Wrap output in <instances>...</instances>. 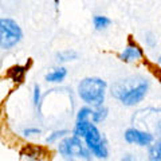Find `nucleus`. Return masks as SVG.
I'll use <instances>...</instances> for the list:
<instances>
[{
  "mask_svg": "<svg viewBox=\"0 0 161 161\" xmlns=\"http://www.w3.org/2000/svg\"><path fill=\"white\" fill-rule=\"evenodd\" d=\"M149 86L150 83L147 78L132 77V78L117 80L110 89V93L124 106L130 108L142 102V99L147 97L149 92Z\"/></svg>",
  "mask_w": 161,
  "mask_h": 161,
  "instance_id": "f257e3e1",
  "label": "nucleus"
},
{
  "mask_svg": "<svg viewBox=\"0 0 161 161\" xmlns=\"http://www.w3.org/2000/svg\"><path fill=\"white\" fill-rule=\"evenodd\" d=\"M74 136L85 140V144L92 152V154L97 158H108L109 149L106 140L99 132V129L95 126L93 121L85 119V121H77L73 130Z\"/></svg>",
  "mask_w": 161,
  "mask_h": 161,
  "instance_id": "f03ea898",
  "label": "nucleus"
},
{
  "mask_svg": "<svg viewBox=\"0 0 161 161\" xmlns=\"http://www.w3.org/2000/svg\"><path fill=\"white\" fill-rule=\"evenodd\" d=\"M108 83L98 77L83 78L78 85V95L86 105L97 108L103 105Z\"/></svg>",
  "mask_w": 161,
  "mask_h": 161,
  "instance_id": "7ed1b4c3",
  "label": "nucleus"
},
{
  "mask_svg": "<svg viewBox=\"0 0 161 161\" xmlns=\"http://www.w3.org/2000/svg\"><path fill=\"white\" fill-rule=\"evenodd\" d=\"M58 153L64 158H82V160H92V152L86 147V144L82 142V140L78 136H70L64 137L58 145Z\"/></svg>",
  "mask_w": 161,
  "mask_h": 161,
  "instance_id": "20e7f679",
  "label": "nucleus"
},
{
  "mask_svg": "<svg viewBox=\"0 0 161 161\" xmlns=\"http://www.w3.org/2000/svg\"><path fill=\"white\" fill-rule=\"evenodd\" d=\"M132 121L136 128L147 130L153 134L161 133V109L158 108H147L138 110L133 115Z\"/></svg>",
  "mask_w": 161,
  "mask_h": 161,
  "instance_id": "39448f33",
  "label": "nucleus"
},
{
  "mask_svg": "<svg viewBox=\"0 0 161 161\" xmlns=\"http://www.w3.org/2000/svg\"><path fill=\"white\" fill-rule=\"evenodd\" d=\"M23 31L11 18H0V47L11 50L22 40Z\"/></svg>",
  "mask_w": 161,
  "mask_h": 161,
  "instance_id": "423d86ee",
  "label": "nucleus"
},
{
  "mask_svg": "<svg viewBox=\"0 0 161 161\" xmlns=\"http://www.w3.org/2000/svg\"><path fill=\"white\" fill-rule=\"evenodd\" d=\"M124 138L128 144H133V145H137V147H149L154 141V134L133 126L125 130Z\"/></svg>",
  "mask_w": 161,
  "mask_h": 161,
  "instance_id": "0eeeda50",
  "label": "nucleus"
},
{
  "mask_svg": "<svg viewBox=\"0 0 161 161\" xmlns=\"http://www.w3.org/2000/svg\"><path fill=\"white\" fill-rule=\"evenodd\" d=\"M144 58V51L137 43L129 42L124 51L119 54V59L125 63H136Z\"/></svg>",
  "mask_w": 161,
  "mask_h": 161,
  "instance_id": "6e6552de",
  "label": "nucleus"
},
{
  "mask_svg": "<svg viewBox=\"0 0 161 161\" xmlns=\"http://www.w3.org/2000/svg\"><path fill=\"white\" fill-rule=\"evenodd\" d=\"M67 77V69L64 67H57L54 69L53 71H50L48 74H46L44 79L50 83H59Z\"/></svg>",
  "mask_w": 161,
  "mask_h": 161,
  "instance_id": "1a4fd4ad",
  "label": "nucleus"
},
{
  "mask_svg": "<svg viewBox=\"0 0 161 161\" xmlns=\"http://www.w3.org/2000/svg\"><path fill=\"white\" fill-rule=\"evenodd\" d=\"M148 158L150 161H161V137L156 140L148 147Z\"/></svg>",
  "mask_w": 161,
  "mask_h": 161,
  "instance_id": "9d476101",
  "label": "nucleus"
},
{
  "mask_svg": "<svg viewBox=\"0 0 161 161\" xmlns=\"http://www.w3.org/2000/svg\"><path fill=\"white\" fill-rule=\"evenodd\" d=\"M28 70V66L26 64V66H14L9 69L8 71V75L11 77L12 80H15V82H22L23 78H24V74L27 73Z\"/></svg>",
  "mask_w": 161,
  "mask_h": 161,
  "instance_id": "9b49d317",
  "label": "nucleus"
},
{
  "mask_svg": "<svg viewBox=\"0 0 161 161\" xmlns=\"http://www.w3.org/2000/svg\"><path fill=\"white\" fill-rule=\"evenodd\" d=\"M110 24H112V20L108 16H103V15H95L93 18V26L97 31H103L106 30Z\"/></svg>",
  "mask_w": 161,
  "mask_h": 161,
  "instance_id": "f8f14e48",
  "label": "nucleus"
},
{
  "mask_svg": "<svg viewBox=\"0 0 161 161\" xmlns=\"http://www.w3.org/2000/svg\"><path fill=\"white\" fill-rule=\"evenodd\" d=\"M108 109L103 106V105H101V106H97L93 109V114H92V121L94 124H99L102 122V121L108 117Z\"/></svg>",
  "mask_w": 161,
  "mask_h": 161,
  "instance_id": "ddd939ff",
  "label": "nucleus"
},
{
  "mask_svg": "<svg viewBox=\"0 0 161 161\" xmlns=\"http://www.w3.org/2000/svg\"><path fill=\"white\" fill-rule=\"evenodd\" d=\"M77 58H78V54L74 50H64V51H60L57 54V60L62 63L71 62V60H75Z\"/></svg>",
  "mask_w": 161,
  "mask_h": 161,
  "instance_id": "4468645a",
  "label": "nucleus"
},
{
  "mask_svg": "<svg viewBox=\"0 0 161 161\" xmlns=\"http://www.w3.org/2000/svg\"><path fill=\"white\" fill-rule=\"evenodd\" d=\"M40 148L36 147H27L26 149L22 152V158H31V160H38L40 156Z\"/></svg>",
  "mask_w": 161,
  "mask_h": 161,
  "instance_id": "2eb2a0df",
  "label": "nucleus"
},
{
  "mask_svg": "<svg viewBox=\"0 0 161 161\" xmlns=\"http://www.w3.org/2000/svg\"><path fill=\"white\" fill-rule=\"evenodd\" d=\"M66 134H69V132H67V130H64V129L55 130V132H53L51 134H48V137L46 138V142L47 144H54V142H57L58 140L63 138Z\"/></svg>",
  "mask_w": 161,
  "mask_h": 161,
  "instance_id": "dca6fc26",
  "label": "nucleus"
},
{
  "mask_svg": "<svg viewBox=\"0 0 161 161\" xmlns=\"http://www.w3.org/2000/svg\"><path fill=\"white\" fill-rule=\"evenodd\" d=\"M40 98H42V94H40V87L39 85H34V94H32V101L34 105L40 110Z\"/></svg>",
  "mask_w": 161,
  "mask_h": 161,
  "instance_id": "f3484780",
  "label": "nucleus"
},
{
  "mask_svg": "<svg viewBox=\"0 0 161 161\" xmlns=\"http://www.w3.org/2000/svg\"><path fill=\"white\" fill-rule=\"evenodd\" d=\"M145 44H147L148 47H150V48L156 47V44H157V40H156L154 35L152 32H148L147 35H145Z\"/></svg>",
  "mask_w": 161,
  "mask_h": 161,
  "instance_id": "a211bd4d",
  "label": "nucleus"
},
{
  "mask_svg": "<svg viewBox=\"0 0 161 161\" xmlns=\"http://www.w3.org/2000/svg\"><path fill=\"white\" fill-rule=\"evenodd\" d=\"M42 130L38 129V128H27L23 130V136L24 137H32V136H36V134H40Z\"/></svg>",
  "mask_w": 161,
  "mask_h": 161,
  "instance_id": "6ab92c4d",
  "label": "nucleus"
},
{
  "mask_svg": "<svg viewBox=\"0 0 161 161\" xmlns=\"http://www.w3.org/2000/svg\"><path fill=\"white\" fill-rule=\"evenodd\" d=\"M157 63L160 64V66H161V54L158 55V58H157Z\"/></svg>",
  "mask_w": 161,
  "mask_h": 161,
  "instance_id": "aec40b11",
  "label": "nucleus"
},
{
  "mask_svg": "<svg viewBox=\"0 0 161 161\" xmlns=\"http://www.w3.org/2000/svg\"><path fill=\"white\" fill-rule=\"evenodd\" d=\"M54 2H55V7H58V4H59L60 0H54Z\"/></svg>",
  "mask_w": 161,
  "mask_h": 161,
  "instance_id": "412c9836",
  "label": "nucleus"
}]
</instances>
